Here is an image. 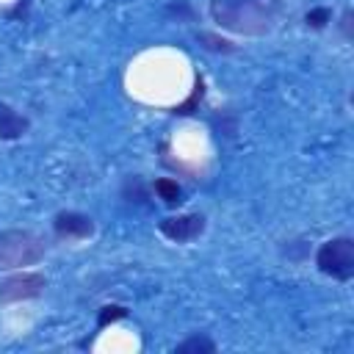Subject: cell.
I'll use <instances>...</instances> for the list:
<instances>
[{
  "instance_id": "5b68a950",
  "label": "cell",
  "mask_w": 354,
  "mask_h": 354,
  "mask_svg": "<svg viewBox=\"0 0 354 354\" xmlns=\"http://www.w3.org/2000/svg\"><path fill=\"white\" fill-rule=\"evenodd\" d=\"M158 232L174 243H188L205 232V216L199 213H180V216H166L158 221Z\"/></svg>"
},
{
  "instance_id": "7c38bea8",
  "label": "cell",
  "mask_w": 354,
  "mask_h": 354,
  "mask_svg": "<svg viewBox=\"0 0 354 354\" xmlns=\"http://www.w3.org/2000/svg\"><path fill=\"white\" fill-rule=\"evenodd\" d=\"M340 33H343L346 41H351V36H354V33H351V8H346L343 17H340Z\"/></svg>"
},
{
  "instance_id": "277c9868",
  "label": "cell",
  "mask_w": 354,
  "mask_h": 354,
  "mask_svg": "<svg viewBox=\"0 0 354 354\" xmlns=\"http://www.w3.org/2000/svg\"><path fill=\"white\" fill-rule=\"evenodd\" d=\"M47 288V279L44 274L39 271H22V274H11L0 282V301L3 304H11V301H28V299H36L41 296Z\"/></svg>"
},
{
  "instance_id": "9c48e42d",
  "label": "cell",
  "mask_w": 354,
  "mask_h": 354,
  "mask_svg": "<svg viewBox=\"0 0 354 354\" xmlns=\"http://www.w3.org/2000/svg\"><path fill=\"white\" fill-rule=\"evenodd\" d=\"M174 351H177V354H213V351H216V343H213L207 335H191V337H185Z\"/></svg>"
},
{
  "instance_id": "30bf717a",
  "label": "cell",
  "mask_w": 354,
  "mask_h": 354,
  "mask_svg": "<svg viewBox=\"0 0 354 354\" xmlns=\"http://www.w3.org/2000/svg\"><path fill=\"white\" fill-rule=\"evenodd\" d=\"M304 22H307V28L321 30V28H326V25L332 22V11H329L326 6H315V8H310V11L304 14Z\"/></svg>"
},
{
  "instance_id": "3957f363",
  "label": "cell",
  "mask_w": 354,
  "mask_h": 354,
  "mask_svg": "<svg viewBox=\"0 0 354 354\" xmlns=\"http://www.w3.org/2000/svg\"><path fill=\"white\" fill-rule=\"evenodd\" d=\"M315 266L321 274H326L337 282H348L354 277V241L348 235L324 241L315 252Z\"/></svg>"
},
{
  "instance_id": "52a82bcc",
  "label": "cell",
  "mask_w": 354,
  "mask_h": 354,
  "mask_svg": "<svg viewBox=\"0 0 354 354\" xmlns=\"http://www.w3.org/2000/svg\"><path fill=\"white\" fill-rule=\"evenodd\" d=\"M28 127H30L28 116H22V113H17L11 105L0 102V138H6V141L22 138V136L28 133Z\"/></svg>"
},
{
  "instance_id": "ba28073f",
  "label": "cell",
  "mask_w": 354,
  "mask_h": 354,
  "mask_svg": "<svg viewBox=\"0 0 354 354\" xmlns=\"http://www.w3.org/2000/svg\"><path fill=\"white\" fill-rule=\"evenodd\" d=\"M152 191H155L158 199H163V205H169V207H174V205L183 202V188H180L177 180H171V177H160V180H155Z\"/></svg>"
},
{
  "instance_id": "6da1fadb",
  "label": "cell",
  "mask_w": 354,
  "mask_h": 354,
  "mask_svg": "<svg viewBox=\"0 0 354 354\" xmlns=\"http://www.w3.org/2000/svg\"><path fill=\"white\" fill-rule=\"evenodd\" d=\"M210 19L235 36H266L282 17V0H210Z\"/></svg>"
},
{
  "instance_id": "8fae6325",
  "label": "cell",
  "mask_w": 354,
  "mask_h": 354,
  "mask_svg": "<svg viewBox=\"0 0 354 354\" xmlns=\"http://www.w3.org/2000/svg\"><path fill=\"white\" fill-rule=\"evenodd\" d=\"M124 315H127V310H124L122 304H105V307L100 310L97 326H108V324H113V321H119V318H124Z\"/></svg>"
},
{
  "instance_id": "8992f818",
  "label": "cell",
  "mask_w": 354,
  "mask_h": 354,
  "mask_svg": "<svg viewBox=\"0 0 354 354\" xmlns=\"http://www.w3.org/2000/svg\"><path fill=\"white\" fill-rule=\"evenodd\" d=\"M53 232L64 241H83L94 235V218L77 210H61L53 218Z\"/></svg>"
},
{
  "instance_id": "7a4b0ae2",
  "label": "cell",
  "mask_w": 354,
  "mask_h": 354,
  "mask_svg": "<svg viewBox=\"0 0 354 354\" xmlns=\"http://www.w3.org/2000/svg\"><path fill=\"white\" fill-rule=\"evenodd\" d=\"M44 238L33 230H3L0 232V271H17L44 257Z\"/></svg>"
}]
</instances>
